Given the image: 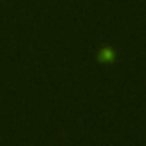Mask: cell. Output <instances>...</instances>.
<instances>
[{"label":"cell","mask_w":146,"mask_h":146,"mask_svg":"<svg viewBox=\"0 0 146 146\" xmlns=\"http://www.w3.org/2000/svg\"><path fill=\"white\" fill-rule=\"evenodd\" d=\"M103 58H112V52H103Z\"/></svg>","instance_id":"6da1fadb"}]
</instances>
